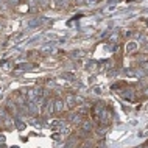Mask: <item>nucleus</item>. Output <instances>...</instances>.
Masks as SVG:
<instances>
[{
  "label": "nucleus",
  "instance_id": "nucleus-4",
  "mask_svg": "<svg viewBox=\"0 0 148 148\" xmlns=\"http://www.w3.org/2000/svg\"><path fill=\"white\" fill-rule=\"evenodd\" d=\"M16 123H17V128H19V130H23V128H25V123H22V120L16 118Z\"/></svg>",
  "mask_w": 148,
  "mask_h": 148
},
{
  "label": "nucleus",
  "instance_id": "nucleus-2",
  "mask_svg": "<svg viewBox=\"0 0 148 148\" xmlns=\"http://www.w3.org/2000/svg\"><path fill=\"white\" fill-rule=\"evenodd\" d=\"M53 49H55V44H50V45H45V47L42 49V51H44V53H51Z\"/></svg>",
  "mask_w": 148,
  "mask_h": 148
},
{
  "label": "nucleus",
  "instance_id": "nucleus-5",
  "mask_svg": "<svg viewBox=\"0 0 148 148\" xmlns=\"http://www.w3.org/2000/svg\"><path fill=\"white\" fill-rule=\"evenodd\" d=\"M67 103H69V106H72L75 101H73V98H72V97H69V101H67Z\"/></svg>",
  "mask_w": 148,
  "mask_h": 148
},
{
  "label": "nucleus",
  "instance_id": "nucleus-7",
  "mask_svg": "<svg viewBox=\"0 0 148 148\" xmlns=\"http://www.w3.org/2000/svg\"><path fill=\"white\" fill-rule=\"evenodd\" d=\"M13 2H19V0H13Z\"/></svg>",
  "mask_w": 148,
  "mask_h": 148
},
{
  "label": "nucleus",
  "instance_id": "nucleus-6",
  "mask_svg": "<svg viewBox=\"0 0 148 148\" xmlns=\"http://www.w3.org/2000/svg\"><path fill=\"white\" fill-rule=\"evenodd\" d=\"M81 148H89V145H83V147Z\"/></svg>",
  "mask_w": 148,
  "mask_h": 148
},
{
  "label": "nucleus",
  "instance_id": "nucleus-3",
  "mask_svg": "<svg viewBox=\"0 0 148 148\" xmlns=\"http://www.w3.org/2000/svg\"><path fill=\"white\" fill-rule=\"evenodd\" d=\"M51 126H53V128H63V126H64V123H63V122H59V120H53V122H51Z\"/></svg>",
  "mask_w": 148,
  "mask_h": 148
},
{
  "label": "nucleus",
  "instance_id": "nucleus-8",
  "mask_svg": "<svg viewBox=\"0 0 148 148\" xmlns=\"http://www.w3.org/2000/svg\"><path fill=\"white\" fill-rule=\"evenodd\" d=\"M13 148H17V147H13Z\"/></svg>",
  "mask_w": 148,
  "mask_h": 148
},
{
  "label": "nucleus",
  "instance_id": "nucleus-1",
  "mask_svg": "<svg viewBox=\"0 0 148 148\" xmlns=\"http://www.w3.org/2000/svg\"><path fill=\"white\" fill-rule=\"evenodd\" d=\"M63 108H64L63 100H59V98L53 100V112H61V111H63Z\"/></svg>",
  "mask_w": 148,
  "mask_h": 148
}]
</instances>
